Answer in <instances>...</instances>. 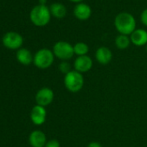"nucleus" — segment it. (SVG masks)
<instances>
[{
    "label": "nucleus",
    "instance_id": "1",
    "mask_svg": "<svg viewBox=\"0 0 147 147\" xmlns=\"http://www.w3.org/2000/svg\"><path fill=\"white\" fill-rule=\"evenodd\" d=\"M114 25L120 35H131L136 28V21L132 15L127 12H121L115 18Z\"/></svg>",
    "mask_w": 147,
    "mask_h": 147
},
{
    "label": "nucleus",
    "instance_id": "2",
    "mask_svg": "<svg viewBox=\"0 0 147 147\" xmlns=\"http://www.w3.org/2000/svg\"><path fill=\"white\" fill-rule=\"evenodd\" d=\"M63 82L67 91L70 93H78L84 86V77L82 74L76 70H72L65 75Z\"/></svg>",
    "mask_w": 147,
    "mask_h": 147
},
{
    "label": "nucleus",
    "instance_id": "3",
    "mask_svg": "<svg viewBox=\"0 0 147 147\" xmlns=\"http://www.w3.org/2000/svg\"><path fill=\"white\" fill-rule=\"evenodd\" d=\"M50 11L47 6L39 5L32 9L30 18L36 26L42 27L47 25L50 21Z\"/></svg>",
    "mask_w": 147,
    "mask_h": 147
},
{
    "label": "nucleus",
    "instance_id": "4",
    "mask_svg": "<svg viewBox=\"0 0 147 147\" xmlns=\"http://www.w3.org/2000/svg\"><path fill=\"white\" fill-rule=\"evenodd\" d=\"M54 60L55 55L53 51L49 49H42L35 54L33 63L38 68L46 69L53 64Z\"/></svg>",
    "mask_w": 147,
    "mask_h": 147
},
{
    "label": "nucleus",
    "instance_id": "5",
    "mask_svg": "<svg viewBox=\"0 0 147 147\" xmlns=\"http://www.w3.org/2000/svg\"><path fill=\"white\" fill-rule=\"evenodd\" d=\"M53 53L55 56L61 61H68L75 55L74 46L67 42H57L53 47Z\"/></svg>",
    "mask_w": 147,
    "mask_h": 147
},
{
    "label": "nucleus",
    "instance_id": "6",
    "mask_svg": "<svg viewBox=\"0 0 147 147\" xmlns=\"http://www.w3.org/2000/svg\"><path fill=\"white\" fill-rule=\"evenodd\" d=\"M3 44L9 49H19L23 45L24 39L22 36L17 32H7L3 36Z\"/></svg>",
    "mask_w": 147,
    "mask_h": 147
},
{
    "label": "nucleus",
    "instance_id": "7",
    "mask_svg": "<svg viewBox=\"0 0 147 147\" xmlns=\"http://www.w3.org/2000/svg\"><path fill=\"white\" fill-rule=\"evenodd\" d=\"M54 97H55V94L51 88H42L36 92L35 99H36V105L45 107L52 103V101L54 100Z\"/></svg>",
    "mask_w": 147,
    "mask_h": 147
},
{
    "label": "nucleus",
    "instance_id": "8",
    "mask_svg": "<svg viewBox=\"0 0 147 147\" xmlns=\"http://www.w3.org/2000/svg\"><path fill=\"white\" fill-rule=\"evenodd\" d=\"M92 67H93V60L88 55L78 56L75 60V61H74V68H75L76 71L81 74L88 72L89 70H91Z\"/></svg>",
    "mask_w": 147,
    "mask_h": 147
},
{
    "label": "nucleus",
    "instance_id": "9",
    "mask_svg": "<svg viewBox=\"0 0 147 147\" xmlns=\"http://www.w3.org/2000/svg\"><path fill=\"white\" fill-rule=\"evenodd\" d=\"M47 112L44 107L36 105L30 112V119L36 125H41L46 121Z\"/></svg>",
    "mask_w": 147,
    "mask_h": 147
},
{
    "label": "nucleus",
    "instance_id": "10",
    "mask_svg": "<svg viewBox=\"0 0 147 147\" xmlns=\"http://www.w3.org/2000/svg\"><path fill=\"white\" fill-rule=\"evenodd\" d=\"M29 142L31 147H44L48 141L43 131L40 130H35L30 134Z\"/></svg>",
    "mask_w": 147,
    "mask_h": 147
},
{
    "label": "nucleus",
    "instance_id": "11",
    "mask_svg": "<svg viewBox=\"0 0 147 147\" xmlns=\"http://www.w3.org/2000/svg\"><path fill=\"white\" fill-rule=\"evenodd\" d=\"M95 59L101 65H107L113 59L112 51L107 47H100L95 52Z\"/></svg>",
    "mask_w": 147,
    "mask_h": 147
},
{
    "label": "nucleus",
    "instance_id": "12",
    "mask_svg": "<svg viewBox=\"0 0 147 147\" xmlns=\"http://www.w3.org/2000/svg\"><path fill=\"white\" fill-rule=\"evenodd\" d=\"M130 40L135 46H144L147 44V31L143 29L135 30L131 34Z\"/></svg>",
    "mask_w": 147,
    "mask_h": 147
},
{
    "label": "nucleus",
    "instance_id": "13",
    "mask_svg": "<svg viewBox=\"0 0 147 147\" xmlns=\"http://www.w3.org/2000/svg\"><path fill=\"white\" fill-rule=\"evenodd\" d=\"M74 14H75L76 18H78L79 20L84 21V20H88L90 18L92 14V10L89 5L81 3L77 5L75 7V9H74Z\"/></svg>",
    "mask_w": 147,
    "mask_h": 147
},
{
    "label": "nucleus",
    "instance_id": "14",
    "mask_svg": "<svg viewBox=\"0 0 147 147\" xmlns=\"http://www.w3.org/2000/svg\"><path fill=\"white\" fill-rule=\"evenodd\" d=\"M17 60L23 65H30L34 61V56L27 49H19L17 52Z\"/></svg>",
    "mask_w": 147,
    "mask_h": 147
},
{
    "label": "nucleus",
    "instance_id": "15",
    "mask_svg": "<svg viewBox=\"0 0 147 147\" xmlns=\"http://www.w3.org/2000/svg\"><path fill=\"white\" fill-rule=\"evenodd\" d=\"M50 13L56 18H62L66 16V7L60 3H55L50 6Z\"/></svg>",
    "mask_w": 147,
    "mask_h": 147
},
{
    "label": "nucleus",
    "instance_id": "16",
    "mask_svg": "<svg viewBox=\"0 0 147 147\" xmlns=\"http://www.w3.org/2000/svg\"><path fill=\"white\" fill-rule=\"evenodd\" d=\"M131 43V40L127 36L125 35H119L115 39V45L119 49H125L129 47Z\"/></svg>",
    "mask_w": 147,
    "mask_h": 147
},
{
    "label": "nucleus",
    "instance_id": "17",
    "mask_svg": "<svg viewBox=\"0 0 147 147\" xmlns=\"http://www.w3.org/2000/svg\"><path fill=\"white\" fill-rule=\"evenodd\" d=\"M74 51H75V54L77 55L78 56L87 55V54L89 51V48L88 44H86L85 42H77L74 46Z\"/></svg>",
    "mask_w": 147,
    "mask_h": 147
},
{
    "label": "nucleus",
    "instance_id": "18",
    "mask_svg": "<svg viewBox=\"0 0 147 147\" xmlns=\"http://www.w3.org/2000/svg\"><path fill=\"white\" fill-rule=\"evenodd\" d=\"M59 70L61 73L64 74V75H67V74H68L70 71H72L71 65L69 64V62L67 61H62L59 64Z\"/></svg>",
    "mask_w": 147,
    "mask_h": 147
},
{
    "label": "nucleus",
    "instance_id": "19",
    "mask_svg": "<svg viewBox=\"0 0 147 147\" xmlns=\"http://www.w3.org/2000/svg\"><path fill=\"white\" fill-rule=\"evenodd\" d=\"M44 147H61L60 143L58 140L56 139H50L49 141H48L45 144Z\"/></svg>",
    "mask_w": 147,
    "mask_h": 147
},
{
    "label": "nucleus",
    "instance_id": "20",
    "mask_svg": "<svg viewBox=\"0 0 147 147\" xmlns=\"http://www.w3.org/2000/svg\"><path fill=\"white\" fill-rule=\"evenodd\" d=\"M141 22L147 26V9H145L141 14Z\"/></svg>",
    "mask_w": 147,
    "mask_h": 147
},
{
    "label": "nucleus",
    "instance_id": "21",
    "mask_svg": "<svg viewBox=\"0 0 147 147\" xmlns=\"http://www.w3.org/2000/svg\"><path fill=\"white\" fill-rule=\"evenodd\" d=\"M87 147H102V145L99 143V142H96V141H93V142H90Z\"/></svg>",
    "mask_w": 147,
    "mask_h": 147
},
{
    "label": "nucleus",
    "instance_id": "22",
    "mask_svg": "<svg viewBox=\"0 0 147 147\" xmlns=\"http://www.w3.org/2000/svg\"><path fill=\"white\" fill-rule=\"evenodd\" d=\"M72 2H75V3H78V2H82V0H70Z\"/></svg>",
    "mask_w": 147,
    "mask_h": 147
},
{
    "label": "nucleus",
    "instance_id": "23",
    "mask_svg": "<svg viewBox=\"0 0 147 147\" xmlns=\"http://www.w3.org/2000/svg\"><path fill=\"white\" fill-rule=\"evenodd\" d=\"M40 2H41V5H44V4L46 3V0H40Z\"/></svg>",
    "mask_w": 147,
    "mask_h": 147
},
{
    "label": "nucleus",
    "instance_id": "24",
    "mask_svg": "<svg viewBox=\"0 0 147 147\" xmlns=\"http://www.w3.org/2000/svg\"><path fill=\"white\" fill-rule=\"evenodd\" d=\"M145 49H146V52H147V44H146V46H145Z\"/></svg>",
    "mask_w": 147,
    "mask_h": 147
}]
</instances>
